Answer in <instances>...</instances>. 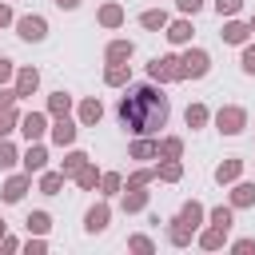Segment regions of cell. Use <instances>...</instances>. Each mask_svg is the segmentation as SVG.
<instances>
[{"mask_svg": "<svg viewBox=\"0 0 255 255\" xmlns=\"http://www.w3.org/2000/svg\"><path fill=\"white\" fill-rule=\"evenodd\" d=\"M120 120L128 131L135 135H151L167 124V96L155 84H135L128 88V96L120 100Z\"/></svg>", "mask_w": 255, "mask_h": 255, "instance_id": "6da1fadb", "label": "cell"}, {"mask_svg": "<svg viewBox=\"0 0 255 255\" xmlns=\"http://www.w3.org/2000/svg\"><path fill=\"white\" fill-rule=\"evenodd\" d=\"M199 223H203V203L187 199V203L179 207V215L171 219V227H167V239H171V247H187Z\"/></svg>", "mask_w": 255, "mask_h": 255, "instance_id": "7a4b0ae2", "label": "cell"}, {"mask_svg": "<svg viewBox=\"0 0 255 255\" xmlns=\"http://www.w3.org/2000/svg\"><path fill=\"white\" fill-rule=\"evenodd\" d=\"M147 76L155 84H171V80H183V68H179V56H155L147 64Z\"/></svg>", "mask_w": 255, "mask_h": 255, "instance_id": "3957f363", "label": "cell"}, {"mask_svg": "<svg viewBox=\"0 0 255 255\" xmlns=\"http://www.w3.org/2000/svg\"><path fill=\"white\" fill-rule=\"evenodd\" d=\"M215 124H219V131H223V135H239V131L247 128V112H243L239 104H227V108H219V112H215Z\"/></svg>", "mask_w": 255, "mask_h": 255, "instance_id": "277c9868", "label": "cell"}, {"mask_svg": "<svg viewBox=\"0 0 255 255\" xmlns=\"http://www.w3.org/2000/svg\"><path fill=\"white\" fill-rule=\"evenodd\" d=\"M179 68H183V80H187V76H191V80H199V76H207L211 56H207L203 48H187V52L179 56Z\"/></svg>", "mask_w": 255, "mask_h": 255, "instance_id": "5b68a950", "label": "cell"}, {"mask_svg": "<svg viewBox=\"0 0 255 255\" xmlns=\"http://www.w3.org/2000/svg\"><path fill=\"white\" fill-rule=\"evenodd\" d=\"M16 32H20V40L40 44V40L48 36V20H44V16H20V20H16Z\"/></svg>", "mask_w": 255, "mask_h": 255, "instance_id": "8992f818", "label": "cell"}, {"mask_svg": "<svg viewBox=\"0 0 255 255\" xmlns=\"http://www.w3.org/2000/svg\"><path fill=\"white\" fill-rule=\"evenodd\" d=\"M44 128H48V116H44V112H28V116L20 120V131L28 135V143H32V139H40V135H44Z\"/></svg>", "mask_w": 255, "mask_h": 255, "instance_id": "52a82bcc", "label": "cell"}, {"mask_svg": "<svg viewBox=\"0 0 255 255\" xmlns=\"http://www.w3.org/2000/svg\"><path fill=\"white\" fill-rule=\"evenodd\" d=\"M52 143H60V147L76 143V124H72L68 116H56V124H52Z\"/></svg>", "mask_w": 255, "mask_h": 255, "instance_id": "ba28073f", "label": "cell"}, {"mask_svg": "<svg viewBox=\"0 0 255 255\" xmlns=\"http://www.w3.org/2000/svg\"><path fill=\"white\" fill-rule=\"evenodd\" d=\"M36 88H40V72H36V68H20V72H16V100H20V96H32Z\"/></svg>", "mask_w": 255, "mask_h": 255, "instance_id": "9c48e42d", "label": "cell"}, {"mask_svg": "<svg viewBox=\"0 0 255 255\" xmlns=\"http://www.w3.org/2000/svg\"><path fill=\"white\" fill-rule=\"evenodd\" d=\"M28 179H32L28 171H24V175H12V179L4 183V191H0V195H4V203H20V199H24V191H28Z\"/></svg>", "mask_w": 255, "mask_h": 255, "instance_id": "30bf717a", "label": "cell"}, {"mask_svg": "<svg viewBox=\"0 0 255 255\" xmlns=\"http://www.w3.org/2000/svg\"><path fill=\"white\" fill-rule=\"evenodd\" d=\"M44 163H48V151L32 139V143H28V151H24V171H28V175H32V171H44Z\"/></svg>", "mask_w": 255, "mask_h": 255, "instance_id": "8fae6325", "label": "cell"}, {"mask_svg": "<svg viewBox=\"0 0 255 255\" xmlns=\"http://www.w3.org/2000/svg\"><path fill=\"white\" fill-rule=\"evenodd\" d=\"M143 207H147L143 183H128V191H124V211H143Z\"/></svg>", "mask_w": 255, "mask_h": 255, "instance_id": "7c38bea8", "label": "cell"}, {"mask_svg": "<svg viewBox=\"0 0 255 255\" xmlns=\"http://www.w3.org/2000/svg\"><path fill=\"white\" fill-rule=\"evenodd\" d=\"M108 219H112V211H108V203H96V207H92V211L84 215V227H88V231L96 235V231H104V227H108Z\"/></svg>", "mask_w": 255, "mask_h": 255, "instance_id": "4fadbf2b", "label": "cell"}, {"mask_svg": "<svg viewBox=\"0 0 255 255\" xmlns=\"http://www.w3.org/2000/svg\"><path fill=\"white\" fill-rule=\"evenodd\" d=\"M239 171H243V159H235V155H231V159H223V163L215 167V183H235V179H239Z\"/></svg>", "mask_w": 255, "mask_h": 255, "instance_id": "5bb4252c", "label": "cell"}, {"mask_svg": "<svg viewBox=\"0 0 255 255\" xmlns=\"http://www.w3.org/2000/svg\"><path fill=\"white\" fill-rule=\"evenodd\" d=\"M171 44H191V24L187 20H167V32H163Z\"/></svg>", "mask_w": 255, "mask_h": 255, "instance_id": "9a60e30c", "label": "cell"}, {"mask_svg": "<svg viewBox=\"0 0 255 255\" xmlns=\"http://www.w3.org/2000/svg\"><path fill=\"white\" fill-rule=\"evenodd\" d=\"M131 52H135V48H131V40H112L104 56H108V64H124V60H131Z\"/></svg>", "mask_w": 255, "mask_h": 255, "instance_id": "2e32d148", "label": "cell"}, {"mask_svg": "<svg viewBox=\"0 0 255 255\" xmlns=\"http://www.w3.org/2000/svg\"><path fill=\"white\" fill-rule=\"evenodd\" d=\"M247 36H251L247 24H239V20H227V24H223V40H227V44H247Z\"/></svg>", "mask_w": 255, "mask_h": 255, "instance_id": "e0dca14e", "label": "cell"}, {"mask_svg": "<svg viewBox=\"0 0 255 255\" xmlns=\"http://www.w3.org/2000/svg\"><path fill=\"white\" fill-rule=\"evenodd\" d=\"M231 207H255V183H235Z\"/></svg>", "mask_w": 255, "mask_h": 255, "instance_id": "ac0fdd59", "label": "cell"}, {"mask_svg": "<svg viewBox=\"0 0 255 255\" xmlns=\"http://www.w3.org/2000/svg\"><path fill=\"white\" fill-rule=\"evenodd\" d=\"M139 24H143L147 32H159V28H167V12H163V8H147V12L139 16Z\"/></svg>", "mask_w": 255, "mask_h": 255, "instance_id": "d6986e66", "label": "cell"}, {"mask_svg": "<svg viewBox=\"0 0 255 255\" xmlns=\"http://www.w3.org/2000/svg\"><path fill=\"white\" fill-rule=\"evenodd\" d=\"M128 80H131V68H128V64H108V72H104V84L120 88V84H128Z\"/></svg>", "mask_w": 255, "mask_h": 255, "instance_id": "ffe728a7", "label": "cell"}, {"mask_svg": "<svg viewBox=\"0 0 255 255\" xmlns=\"http://www.w3.org/2000/svg\"><path fill=\"white\" fill-rule=\"evenodd\" d=\"M104 120V104L100 100H84L80 104V124H100Z\"/></svg>", "mask_w": 255, "mask_h": 255, "instance_id": "44dd1931", "label": "cell"}, {"mask_svg": "<svg viewBox=\"0 0 255 255\" xmlns=\"http://www.w3.org/2000/svg\"><path fill=\"white\" fill-rule=\"evenodd\" d=\"M151 155H159V143L147 139V135H139V139L131 143V159H151Z\"/></svg>", "mask_w": 255, "mask_h": 255, "instance_id": "7402d4cb", "label": "cell"}, {"mask_svg": "<svg viewBox=\"0 0 255 255\" xmlns=\"http://www.w3.org/2000/svg\"><path fill=\"white\" fill-rule=\"evenodd\" d=\"M100 24H104V28H120V24H124V8H120V4H104V8H100Z\"/></svg>", "mask_w": 255, "mask_h": 255, "instance_id": "603a6c76", "label": "cell"}, {"mask_svg": "<svg viewBox=\"0 0 255 255\" xmlns=\"http://www.w3.org/2000/svg\"><path fill=\"white\" fill-rule=\"evenodd\" d=\"M64 179H68L64 171H44V175H40V191H44V195H56V191L64 187Z\"/></svg>", "mask_w": 255, "mask_h": 255, "instance_id": "cb8c5ba5", "label": "cell"}, {"mask_svg": "<svg viewBox=\"0 0 255 255\" xmlns=\"http://www.w3.org/2000/svg\"><path fill=\"white\" fill-rule=\"evenodd\" d=\"M223 239H227V231H223V227H207V231L199 235V247H207V251H219V247H223Z\"/></svg>", "mask_w": 255, "mask_h": 255, "instance_id": "d4e9b609", "label": "cell"}, {"mask_svg": "<svg viewBox=\"0 0 255 255\" xmlns=\"http://www.w3.org/2000/svg\"><path fill=\"white\" fill-rule=\"evenodd\" d=\"M68 108H72V96L68 92H52L48 96V112L52 116H68Z\"/></svg>", "mask_w": 255, "mask_h": 255, "instance_id": "484cf974", "label": "cell"}, {"mask_svg": "<svg viewBox=\"0 0 255 255\" xmlns=\"http://www.w3.org/2000/svg\"><path fill=\"white\" fill-rule=\"evenodd\" d=\"M231 223H235V207H231V203L211 211V227H223V231H231Z\"/></svg>", "mask_w": 255, "mask_h": 255, "instance_id": "4316f807", "label": "cell"}, {"mask_svg": "<svg viewBox=\"0 0 255 255\" xmlns=\"http://www.w3.org/2000/svg\"><path fill=\"white\" fill-rule=\"evenodd\" d=\"M183 120H187V128H203V124H207V108H203V104H187Z\"/></svg>", "mask_w": 255, "mask_h": 255, "instance_id": "83f0119b", "label": "cell"}, {"mask_svg": "<svg viewBox=\"0 0 255 255\" xmlns=\"http://www.w3.org/2000/svg\"><path fill=\"white\" fill-rule=\"evenodd\" d=\"M159 155H163V159H179V155H183V139H179V135H167V139L159 143Z\"/></svg>", "mask_w": 255, "mask_h": 255, "instance_id": "f1b7e54d", "label": "cell"}, {"mask_svg": "<svg viewBox=\"0 0 255 255\" xmlns=\"http://www.w3.org/2000/svg\"><path fill=\"white\" fill-rule=\"evenodd\" d=\"M155 175H159V179H167V183H175V179L183 175V167H179V159H163V163L155 167Z\"/></svg>", "mask_w": 255, "mask_h": 255, "instance_id": "f546056e", "label": "cell"}, {"mask_svg": "<svg viewBox=\"0 0 255 255\" xmlns=\"http://www.w3.org/2000/svg\"><path fill=\"white\" fill-rule=\"evenodd\" d=\"M76 183H80V187H84V191H92V187H96V183H100V171H96V167H92V163H84V167H80V171H76Z\"/></svg>", "mask_w": 255, "mask_h": 255, "instance_id": "4dcf8cb0", "label": "cell"}, {"mask_svg": "<svg viewBox=\"0 0 255 255\" xmlns=\"http://www.w3.org/2000/svg\"><path fill=\"white\" fill-rule=\"evenodd\" d=\"M84 163H88V155H84V151H68V155H64V167H60V171H64V175H76V171H80Z\"/></svg>", "mask_w": 255, "mask_h": 255, "instance_id": "1f68e13d", "label": "cell"}, {"mask_svg": "<svg viewBox=\"0 0 255 255\" xmlns=\"http://www.w3.org/2000/svg\"><path fill=\"white\" fill-rule=\"evenodd\" d=\"M48 227H52V215H48V211H32V215H28V231H36V235H44Z\"/></svg>", "mask_w": 255, "mask_h": 255, "instance_id": "d6a6232c", "label": "cell"}, {"mask_svg": "<svg viewBox=\"0 0 255 255\" xmlns=\"http://www.w3.org/2000/svg\"><path fill=\"white\" fill-rule=\"evenodd\" d=\"M128 247H131V251H139V255H151V251H155V243H151L147 235H131V239H128Z\"/></svg>", "mask_w": 255, "mask_h": 255, "instance_id": "836d02e7", "label": "cell"}, {"mask_svg": "<svg viewBox=\"0 0 255 255\" xmlns=\"http://www.w3.org/2000/svg\"><path fill=\"white\" fill-rule=\"evenodd\" d=\"M16 120H20V116H16V108H4V112H0V139L16 128Z\"/></svg>", "mask_w": 255, "mask_h": 255, "instance_id": "e575fe53", "label": "cell"}, {"mask_svg": "<svg viewBox=\"0 0 255 255\" xmlns=\"http://www.w3.org/2000/svg\"><path fill=\"white\" fill-rule=\"evenodd\" d=\"M100 187H104V195H116V191H120V175H116V171H104V175H100Z\"/></svg>", "mask_w": 255, "mask_h": 255, "instance_id": "d590c367", "label": "cell"}, {"mask_svg": "<svg viewBox=\"0 0 255 255\" xmlns=\"http://www.w3.org/2000/svg\"><path fill=\"white\" fill-rule=\"evenodd\" d=\"M16 159H20V155H16V147H12L8 139H0V167H12Z\"/></svg>", "mask_w": 255, "mask_h": 255, "instance_id": "8d00e7d4", "label": "cell"}, {"mask_svg": "<svg viewBox=\"0 0 255 255\" xmlns=\"http://www.w3.org/2000/svg\"><path fill=\"white\" fill-rule=\"evenodd\" d=\"M239 8H243V0H215V12L219 16H235Z\"/></svg>", "mask_w": 255, "mask_h": 255, "instance_id": "74e56055", "label": "cell"}, {"mask_svg": "<svg viewBox=\"0 0 255 255\" xmlns=\"http://www.w3.org/2000/svg\"><path fill=\"white\" fill-rule=\"evenodd\" d=\"M243 72H247V76H255V44H247V48H243Z\"/></svg>", "mask_w": 255, "mask_h": 255, "instance_id": "f35d334b", "label": "cell"}, {"mask_svg": "<svg viewBox=\"0 0 255 255\" xmlns=\"http://www.w3.org/2000/svg\"><path fill=\"white\" fill-rule=\"evenodd\" d=\"M231 251H235V255H251V251H255V239H235Z\"/></svg>", "mask_w": 255, "mask_h": 255, "instance_id": "ab89813d", "label": "cell"}, {"mask_svg": "<svg viewBox=\"0 0 255 255\" xmlns=\"http://www.w3.org/2000/svg\"><path fill=\"white\" fill-rule=\"evenodd\" d=\"M175 4H179V12H183V16H195V12L203 8V0H175Z\"/></svg>", "mask_w": 255, "mask_h": 255, "instance_id": "60d3db41", "label": "cell"}, {"mask_svg": "<svg viewBox=\"0 0 255 255\" xmlns=\"http://www.w3.org/2000/svg\"><path fill=\"white\" fill-rule=\"evenodd\" d=\"M12 104H16V88L8 92V88L0 84V112H4V108H12Z\"/></svg>", "mask_w": 255, "mask_h": 255, "instance_id": "b9f144b4", "label": "cell"}, {"mask_svg": "<svg viewBox=\"0 0 255 255\" xmlns=\"http://www.w3.org/2000/svg\"><path fill=\"white\" fill-rule=\"evenodd\" d=\"M151 179H155V167H143V171L131 175V183H151Z\"/></svg>", "mask_w": 255, "mask_h": 255, "instance_id": "7bdbcfd3", "label": "cell"}, {"mask_svg": "<svg viewBox=\"0 0 255 255\" xmlns=\"http://www.w3.org/2000/svg\"><path fill=\"white\" fill-rule=\"evenodd\" d=\"M8 76H12V60H4V56H0V84H4Z\"/></svg>", "mask_w": 255, "mask_h": 255, "instance_id": "ee69618b", "label": "cell"}, {"mask_svg": "<svg viewBox=\"0 0 255 255\" xmlns=\"http://www.w3.org/2000/svg\"><path fill=\"white\" fill-rule=\"evenodd\" d=\"M4 24H12V8H8V4H0V28H4Z\"/></svg>", "mask_w": 255, "mask_h": 255, "instance_id": "f6af8a7d", "label": "cell"}, {"mask_svg": "<svg viewBox=\"0 0 255 255\" xmlns=\"http://www.w3.org/2000/svg\"><path fill=\"white\" fill-rule=\"evenodd\" d=\"M56 4H60V8H76L80 0H56Z\"/></svg>", "mask_w": 255, "mask_h": 255, "instance_id": "bcb514c9", "label": "cell"}, {"mask_svg": "<svg viewBox=\"0 0 255 255\" xmlns=\"http://www.w3.org/2000/svg\"><path fill=\"white\" fill-rule=\"evenodd\" d=\"M247 28H251V32H255V16H251V24H247Z\"/></svg>", "mask_w": 255, "mask_h": 255, "instance_id": "7dc6e473", "label": "cell"}, {"mask_svg": "<svg viewBox=\"0 0 255 255\" xmlns=\"http://www.w3.org/2000/svg\"><path fill=\"white\" fill-rule=\"evenodd\" d=\"M0 239H4V219H0Z\"/></svg>", "mask_w": 255, "mask_h": 255, "instance_id": "c3c4849f", "label": "cell"}]
</instances>
